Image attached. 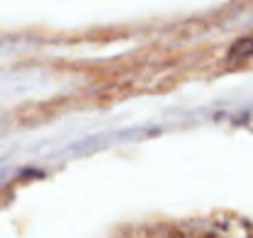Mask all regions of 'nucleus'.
<instances>
[{"mask_svg": "<svg viewBox=\"0 0 253 238\" xmlns=\"http://www.w3.org/2000/svg\"><path fill=\"white\" fill-rule=\"evenodd\" d=\"M231 59L234 61H244V59H253V37H246L241 41H236L231 46Z\"/></svg>", "mask_w": 253, "mask_h": 238, "instance_id": "obj_1", "label": "nucleus"}]
</instances>
